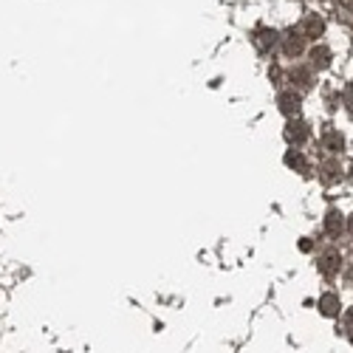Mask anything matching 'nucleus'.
Masks as SVG:
<instances>
[{
	"mask_svg": "<svg viewBox=\"0 0 353 353\" xmlns=\"http://www.w3.org/2000/svg\"><path fill=\"white\" fill-rule=\"evenodd\" d=\"M339 263H342V257L336 252H325V254L319 257V272L325 274V277H334L339 272Z\"/></svg>",
	"mask_w": 353,
	"mask_h": 353,
	"instance_id": "f257e3e1",
	"label": "nucleus"
},
{
	"mask_svg": "<svg viewBox=\"0 0 353 353\" xmlns=\"http://www.w3.org/2000/svg\"><path fill=\"white\" fill-rule=\"evenodd\" d=\"M319 311L325 316H336L339 314V297L336 294H325V297L319 300Z\"/></svg>",
	"mask_w": 353,
	"mask_h": 353,
	"instance_id": "f03ea898",
	"label": "nucleus"
},
{
	"mask_svg": "<svg viewBox=\"0 0 353 353\" xmlns=\"http://www.w3.org/2000/svg\"><path fill=\"white\" fill-rule=\"evenodd\" d=\"M280 110L288 113V116L297 113V110H300V97L291 94V91H288V94H280Z\"/></svg>",
	"mask_w": 353,
	"mask_h": 353,
	"instance_id": "7ed1b4c3",
	"label": "nucleus"
},
{
	"mask_svg": "<svg viewBox=\"0 0 353 353\" xmlns=\"http://www.w3.org/2000/svg\"><path fill=\"white\" fill-rule=\"evenodd\" d=\"M285 136L291 139V141H305L308 139V125H303V122H291L288 125V130H285Z\"/></svg>",
	"mask_w": 353,
	"mask_h": 353,
	"instance_id": "20e7f679",
	"label": "nucleus"
},
{
	"mask_svg": "<svg viewBox=\"0 0 353 353\" xmlns=\"http://www.w3.org/2000/svg\"><path fill=\"white\" fill-rule=\"evenodd\" d=\"M303 51V34H288V40H285V54L288 57H297Z\"/></svg>",
	"mask_w": 353,
	"mask_h": 353,
	"instance_id": "39448f33",
	"label": "nucleus"
},
{
	"mask_svg": "<svg viewBox=\"0 0 353 353\" xmlns=\"http://www.w3.org/2000/svg\"><path fill=\"white\" fill-rule=\"evenodd\" d=\"M303 28H305V37H319V34H322V23H319L316 17H308V20L303 23Z\"/></svg>",
	"mask_w": 353,
	"mask_h": 353,
	"instance_id": "423d86ee",
	"label": "nucleus"
},
{
	"mask_svg": "<svg viewBox=\"0 0 353 353\" xmlns=\"http://www.w3.org/2000/svg\"><path fill=\"white\" fill-rule=\"evenodd\" d=\"M325 229H328V234H334V238H336V234L342 232V215L331 212V215H328V221H325Z\"/></svg>",
	"mask_w": 353,
	"mask_h": 353,
	"instance_id": "0eeeda50",
	"label": "nucleus"
},
{
	"mask_svg": "<svg viewBox=\"0 0 353 353\" xmlns=\"http://www.w3.org/2000/svg\"><path fill=\"white\" fill-rule=\"evenodd\" d=\"M311 57H314V65H316V68H325L331 54H328V48H314V51H311Z\"/></svg>",
	"mask_w": 353,
	"mask_h": 353,
	"instance_id": "6e6552de",
	"label": "nucleus"
},
{
	"mask_svg": "<svg viewBox=\"0 0 353 353\" xmlns=\"http://www.w3.org/2000/svg\"><path fill=\"white\" fill-rule=\"evenodd\" d=\"M345 328H347V331H353V308L345 314Z\"/></svg>",
	"mask_w": 353,
	"mask_h": 353,
	"instance_id": "1a4fd4ad",
	"label": "nucleus"
},
{
	"mask_svg": "<svg viewBox=\"0 0 353 353\" xmlns=\"http://www.w3.org/2000/svg\"><path fill=\"white\" fill-rule=\"evenodd\" d=\"M347 105L353 108V88H350V91H347Z\"/></svg>",
	"mask_w": 353,
	"mask_h": 353,
	"instance_id": "9d476101",
	"label": "nucleus"
},
{
	"mask_svg": "<svg viewBox=\"0 0 353 353\" xmlns=\"http://www.w3.org/2000/svg\"><path fill=\"white\" fill-rule=\"evenodd\" d=\"M350 234H353V218H350Z\"/></svg>",
	"mask_w": 353,
	"mask_h": 353,
	"instance_id": "9b49d317",
	"label": "nucleus"
}]
</instances>
